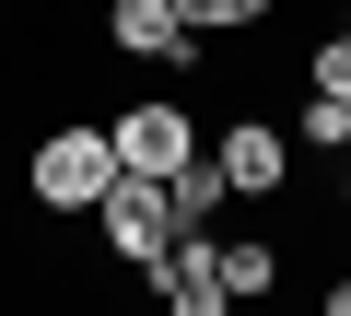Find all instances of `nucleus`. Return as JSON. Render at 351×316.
I'll use <instances>...</instances> for the list:
<instances>
[{
    "label": "nucleus",
    "mask_w": 351,
    "mask_h": 316,
    "mask_svg": "<svg viewBox=\"0 0 351 316\" xmlns=\"http://www.w3.org/2000/svg\"><path fill=\"white\" fill-rule=\"evenodd\" d=\"M223 176H234V199H269V188L293 176V141H281V129H258V117H246V129H223Z\"/></svg>",
    "instance_id": "423d86ee"
},
{
    "label": "nucleus",
    "mask_w": 351,
    "mask_h": 316,
    "mask_svg": "<svg viewBox=\"0 0 351 316\" xmlns=\"http://www.w3.org/2000/svg\"><path fill=\"white\" fill-rule=\"evenodd\" d=\"M152 281H164V316H234V293H223V258H211V234H176V246L152 258Z\"/></svg>",
    "instance_id": "20e7f679"
},
{
    "label": "nucleus",
    "mask_w": 351,
    "mask_h": 316,
    "mask_svg": "<svg viewBox=\"0 0 351 316\" xmlns=\"http://www.w3.org/2000/svg\"><path fill=\"white\" fill-rule=\"evenodd\" d=\"M106 188H117V141L106 129H47L36 141V199L47 211H94Z\"/></svg>",
    "instance_id": "f03ea898"
},
{
    "label": "nucleus",
    "mask_w": 351,
    "mask_h": 316,
    "mask_svg": "<svg viewBox=\"0 0 351 316\" xmlns=\"http://www.w3.org/2000/svg\"><path fill=\"white\" fill-rule=\"evenodd\" d=\"M106 141H117V176H152V188H176L199 165V117L188 106H129V117H106Z\"/></svg>",
    "instance_id": "f257e3e1"
},
{
    "label": "nucleus",
    "mask_w": 351,
    "mask_h": 316,
    "mask_svg": "<svg viewBox=\"0 0 351 316\" xmlns=\"http://www.w3.org/2000/svg\"><path fill=\"white\" fill-rule=\"evenodd\" d=\"M211 258H223V293H234V304H258V293L281 281V258H269V246H211Z\"/></svg>",
    "instance_id": "6e6552de"
},
{
    "label": "nucleus",
    "mask_w": 351,
    "mask_h": 316,
    "mask_svg": "<svg viewBox=\"0 0 351 316\" xmlns=\"http://www.w3.org/2000/svg\"><path fill=\"white\" fill-rule=\"evenodd\" d=\"M94 211H106V234H117V258H141V269H152V258H164L176 234H188V223H176V199H164L152 176H117V188H106Z\"/></svg>",
    "instance_id": "7ed1b4c3"
},
{
    "label": "nucleus",
    "mask_w": 351,
    "mask_h": 316,
    "mask_svg": "<svg viewBox=\"0 0 351 316\" xmlns=\"http://www.w3.org/2000/svg\"><path fill=\"white\" fill-rule=\"evenodd\" d=\"M316 94H339V106H351V24H339V36L316 47Z\"/></svg>",
    "instance_id": "9b49d317"
},
{
    "label": "nucleus",
    "mask_w": 351,
    "mask_h": 316,
    "mask_svg": "<svg viewBox=\"0 0 351 316\" xmlns=\"http://www.w3.org/2000/svg\"><path fill=\"white\" fill-rule=\"evenodd\" d=\"M176 12H188L199 36H223V24H258V12H269V0H176Z\"/></svg>",
    "instance_id": "9d476101"
},
{
    "label": "nucleus",
    "mask_w": 351,
    "mask_h": 316,
    "mask_svg": "<svg viewBox=\"0 0 351 316\" xmlns=\"http://www.w3.org/2000/svg\"><path fill=\"white\" fill-rule=\"evenodd\" d=\"M328 316H351V281H339V293H328Z\"/></svg>",
    "instance_id": "f8f14e48"
},
{
    "label": "nucleus",
    "mask_w": 351,
    "mask_h": 316,
    "mask_svg": "<svg viewBox=\"0 0 351 316\" xmlns=\"http://www.w3.org/2000/svg\"><path fill=\"white\" fill-rule=\"evenodd\" d=\"M293 129H304V141H316V152H351V106H339V94H316V106H304V117H293Z\"/></svg>",
    "instance_id": "1a4fd4ad"
},
{
    "label": "nucleus",
    "mask_w": 351,
    "mask_h": 316,
    "mask_svg": "<svg viewBox=\"0 0 351 316\" xmlns=\"http://www.w3.org/2000/svg\"><path fill=\"white\" fill-rule=\"evenodd\" d=\"M339 165H351V152H339Z\"/></svg>",
    "instance_id": "ddd939ff"
},
{
    "label": "nucleus",
    "mask_w": 351,
    "mask_h": 316,
    "mask_svg": "<svg viewBox=\"0 0 351 316\" xmlns=\"http://www.w3.org/2000/svg\"><path fill=\"white\" fill-rule=\"evenodd\" d=\"M164 199H176V223H188V234H199V223H211V211L234 199V176H223V152H199V165H188V176H176Z\"/></svg>",
    "instance_id": "0eeeda50"
},
{
    "label": "nucleus",
    "mask_w": 351,
    "mask_h": 316,
    "mask_svg": "<svg viewBox=\"0 0 351 316\" xmlns=\"http://www.w3.org/2000/svg\"><path fill=\"white\" fill-rule=\"evenodd\" d=\"M106 36H117L129 59H164V71H176V59H199V24L176 12V0H117V12H106Z\"/></svg>",
    "instance_id": "39448f33"
}]
</instances>
